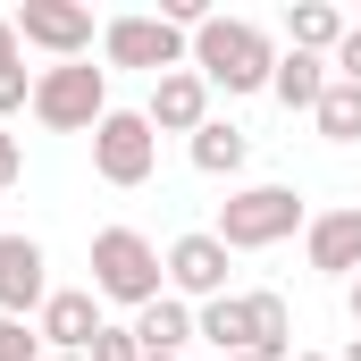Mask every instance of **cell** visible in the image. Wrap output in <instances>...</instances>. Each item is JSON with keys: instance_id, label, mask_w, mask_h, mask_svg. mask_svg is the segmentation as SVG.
I'll return each mask as SVG.
<instances>
[{"instance_id": "18", "label": "cell", "mask_w": 361, "mask_h": 361, "mask_svg": "<svg viewBox=\"0 0 361 361\" xmlns=\"http://www.w3.org/2000/svg\"><path fill=\"white\" fill-rule=\"evenodd\" d=\"M311 118H319L328 143H361V85H336V76H328V92H319Z\"/></svg>"}, {"instance_id": "21", "label": "cell", "mask_w": 361, "mask_h": 361, "mask_svg": "<svg viewBox=\"0 0 361 361\" xmlns=\"http://www.w3.org/2000/svg\"><path fill=\"white\" fill-rule=\"evenodd\" d=\"M0 361H42V345H34L25 319H0Z\"/></svg>"}, {"instance_id": "13", "label": "cell", "mask_w": 361, "mask_h": 361, "mask_svg": "<svg viewBox=\"0 0 361 361\" xmlns=\"http://www.w3.org/2000/svg\"><path fill=\"white\" fill-rule=\"evenodd\" d=\"M193 336H210L219 361H227V353H252V294H219V302H202V311H193Z\"/></svg>"}, {"instance_id": "5", "label": "cell", "mask_w": 361, "mask_h": 361, "mask_svg": "<svg viewBox=\"0 0 361 361\" xmlns=\"http://www.w3.org/2000/svg\"><path fill=\"white\" fill-rule=\"evenodd\" d=\"M101 59H109V68L177 76V68H193V34L169 25V17H152V8H135V17H109V25H101Z\"/></svg>"}, {"instance_id": "10", "label": "cell", "mask_w": 361, "mask_h": 361, "mask_svg": "<svg viewBox=\"0 0 361 361\" xmlns=\"http://www.w3.org/2000/svg\"><path fill=\"white\" fill-rule=\"evenodd\" d=\"M302 261H311L319 277H345V286H353V277H361V202L319 210V219L302 227Z\"/></svg>"}, {"instance_id": "15", "label": "cell", "mask_w": 361, "mask_h": 361, "mask_svg": "<svg viewBox=\"0 0 361 361\" xmlns=\"http://www.w3.org/2000/svg\"><path fill=\"white\" fill-rule=\"evenodd\" d=\"M336 42H345V17H336L328 0H294V8H286V51L336 59Z\"/></svg>"}, {"instance_id": "28", "label": "cell", "mask_w": 361, "mask_h": 361, "mask_svg": "<svg viewBox=\"0 0 361 361\" xmlns=\"http://www.w3.org/2000/svg\"><path fill=\"white\" fill-rule=\"evenodd\" d=\"M143 361H185V353H143Z\"/></svg>"}, {"instance_id": "14", "label": "cell", "mask_w": 361, "mask_h": 361, "mask_svg": "<svg viewBox=\"0 0 361 361\" xmlns=\"http://www.w3.org/2000/svg\"><path fill=\"white\" fill-rule=\"evenodd\" d=\"M135 345H143V353H185V345H193V302H177V294L143 302V311H135Z\"/></svg>"}, {"instance_id": "12", "label": "cell", "mask_w": 361, "mask_h": 361, "mask_svg": "<svg viewBox=\"0 0 361 361\" xmlns=\"http://www.w3.org/2000/svg\"><path fill=\"white\" fill-rule=\"evenodd\" d=\"M143 118H152V135H202V126H210V85H202L193 68H177V76H152Z\"/></svg>"}, {"instance_id": "9", "label": "cell", "mask_w": 361, "mask_h": 361, "mask_svg": "<svg viewBox=\"0 0 361 361\" xmlns=\"http://www.w3.org/2000/svg\"><path fill=\"white\" fill-rule=\"evenodd\" d=\"M34 319H42L34 336H42L51 353H92V336L109 328V319H101V294H92V286H51V302H42Z\"/></svg>"}, {"instance_id": "29", "label": "cell", "mask_w": 361, "mask_h": 361, "mask_svg": "<svg viewBox=\"0 0 361 361\" xmlns=\"http://www.w3.org/2000/svg\"><path fill=\"white\" fill-rule=\"evenodd\" d=\"M294 361H328V353H294Z\"/></svg>"}, {"instance_id": "2", "label": "cell", "mask_w": 361, "mask_h": 361, "mask_svg": "<svg viewBox=\"0 0 361 361\" xmlns=\"http://www.w3.org/2000/svg\"><path fill=\"white\" fill-rule=\"evenodd\" d=\"M160 286H169V252L143 227H101L92 235V294L101 302L143 311V302H160Z\"/></svg>"}, {"instance_id": "17", "label": "cell", "mask_w": 361, "mask_h": 361, "mask_svg": "<svg viewBox=\"0 0 361 361\" xmlns=\"http://www.w3.org/2000/svg\"><path fill=\"white\" fill-rule=\"evenodd\" d=\"M244 160H252V135H244V126H227V118H210V126L193 135V169H202V177H235Z\"/></svg>"}, {"instance_id": "4", "label": "cell", "mask_w": 361, "mask_h": 361, "mask_svg": "<svg viewBox=\"0 0 361 361\" xmlns=\"http://www.w3.org/2000/svg\"><path fill=\"white\" fill-rule=\"evenodd\" d=\"M34 118H42L51 135H92V126L109 118V76H101L92 59L42 68V76H34Z\"/></svg>"}, {"instance_id": "8", "label": "cell", "mask_w": 361, "mask_h": 361, "mask_svg": "<svg viewBox=\"0 0 361 361\" xmlns=\"http://www.w3.org/2000/svg\"><path fill=\"white\" fill-rule=\"evenodd\" d=\"M227 244L210 235V227H193V235H177L169 244V286H177V302H219L227 294Z\"/></svg>"}, {"instance_id": "1", "label": "cell", "mask_w": 361, "mask_h": 361, "mask_svg": "<svg viewBox=\"0 0 361 361\" xmlns=\"http://www.w3.org/2000/svg\"><path fill=\"white\" fill-rule=\"evenodd\" d=\"M193 76L210 92H269L277 42L252 17H210V25H193Z\"/></svg>"}, {"instance_id": "6", "label": "cell", "mask_w": 361, "mask_h": 361, "mask_svg": "<svg viewBox=\"0 0 361 361\" xmlns=\"http://www.w3.org/2000/svg\"><path fill=\"white\" fill-rule=\"evenodd\" d=\"M92 169H101V185H152V169H160L152 118H143V109H109V118L92 126Z\"/></svg>"}, {"instance_id": "20", "label": "cell", "mask_w": 361, "mask_h": 361, "mask_svg": "<svg viewBox=\"0 0 361 361\" xmlns=\"http://www.w3.org/2000/svg\"><path fill=\"white\" fill-rule=\"evenodd\" d=\"M85 361H143V345H135V328H101Z\"/></svg>"}, {"instance_id": "3", "label": "cell", "mask_w": 361, "mask_h": 361, "mask_svg": "<svg viewBox=\"0 0 361 361\" xmlns=\"http://www.w3.org/2000/svg\"><path fill=\"white\" fill-rule=\"evenodd\" d=\"M294 227H311V210H302L294 185H235V193L219 202V227H210V235H219L227 252H269Z\"/></svg>"}, {"instance_id": "11", "label": "cell", "mask_w": 361, "mask_h": 361, "mask_svg": "<svg viewBox=\"0 0 361 361\" xmlns=\"http://www.w3.org/2000/svg\"><path fill=\"white\" fill-rule=\"evenodd\" d=\"M51 302V261L34 235H0V319H25Z\"/></svg>"}, {"instance_id": "26", "label": "cell", "mask_w": 361, "mask_h": 361, "mask_svg": "<svg viewBox=\"0 0 361 361\" xmlns=\"http://www.w3.org/2000/svg\"><path fill=\"white\" fill-rule=\"evenodd\" d=\"M345 361H361V336H353V345H345Z\"/></svg>"}, {"instance_id": "19", "label": "cell", "mask_w": 361, "mask_h": 361, "mask_svg": "<svg viewBox=\"0 0 361 361\" xmlns=\"http://www.w3.org/2000/svg\"><path fill=\"white\" fill-rule=\"evenodd\" d=\"M8 109H34V76H25V59L0 68V126H8Z\"/></svg>"}, {"instance_id": "24", "label": "cell", "mask_w": 361, "mask_h": 361, "mask_svg": "<svg viewBox=\"0 0 361 361\" xmlns=\"http://www.w3.org/2000/svg\"><path fill=\"white\" fill-rule=\"evenodd\" d=\"M25 59V42H17V17H0V68H17Z\"/></svg>"}, {"instance_id": "7", "label": "cell", "mask_w": 361, "mask_h": 361, "mask_svg": "<svg viewBox=\"0 0 361 361\" xmlns=\"http://www.w3.org/2000/svg\"><path fill=\"white\" fill-rule=\"evenodd\" d=\"M17 42L51 51V68H59V59H92V8H68V0H25V8H17Z\"/></svg>"}, {"instance_id": "23", "label": "cell", "mask_w": 361, "mask_h": 361, "mask_svg": "<svg viewBox=\"0 0 361 361\" xmlns=\"http://www.w3.org/2000/svg\"><path fill=\"white\" fill-rule=\"evenodd\" d=\"M25 177V152H17V135H8V126H0V193H8V185Z\"/></svg>"}, {"instance_id": "16", "label": "cell", "mask_w": 361, "mask_h": 361, "mask_svg": "<svg viewBox=\"0 0 361 361\" xmlns=\"http://www.w3.org/2000/svg\"><path fill=\"white\" fill-rule=\"evenodd\" d=\"M269 92L286 101V109H319V92H328V59H311V51H277Z\"/></svg>"}, {"instance_id": "22", "label": "cell", "mask_w": 361, "mask_h": 361, "mask_svg": "<svg viewBox=\"0 0 361 361\" xmlns=\"http://www.w3.org/2000/svg\"><path fill=\"white\" fill-rule=\"evenodd\" d=\"M328 76H336V85H361V25H345V42H336Z\"/></svg>"}, {"instance_id": "30", "label": "cell", "mask_w": 361, "mask_h": 361, "mask_svg": "<svg viewBox=\"0 0 361 361\" xmlns=\"http://www.w3.org/2000/svg\"><path fill=\"white\" fill-rule=\"evenodd\" d=\"M227 361H261V353H227Z\"/></svg>"}, {"instance_id": "25", "label": "cell", "mask_w": 361, "mask_h": 361, "mask_svg": "<svg viewBox=\"0 0 361 361\" xmlns=\"http://www.w3.org/2000/svg\"><path fill=\"white\" fill-rule=\"evenodd\" d=\"M345 311H353V328H361V277H353V286H345Z\"/></svg>"}, {"instance_id": "27", "label": "cell", "mask_w": 361, "mask_h": 361, "mask_svg": "<svg viewBox=\"0 0 361 361\" xmlns=\"http://www.w3.org/2000/svg\"><path fill=\"white\" fill-rule=\"evenodd\" d=\"M42 361H85V353H42Z\"/></svg>"}]
</instances>
